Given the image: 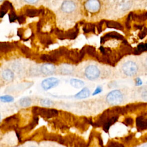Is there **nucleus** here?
<instances>
[{
  "instance_id": "1",
  "label": "nucleus",
  "mask_w": 147,
  "mask_h": 147,
  "mask_svg": "<svg viewBox=\"0 0 147 147\" xmlns=\"http://www.w3.org/2000/svg\"><path fill=\"white\" fill-rule=\"evenodd\" d=\"M121 71L126 77H134L139 74L140 67L136 62L128 60L122 64L121 67Z\"/></svg>"
},
{
  "instance_id": "2",
  "label": "nucleus",
  "mask_w": 147,
  "mask_h": 147,
  "mask_svg": "<svg viewBox=\"0 0 147 147\" xmlns=\"http://www.w3.org/2000/svg\"><path fill=\"white\" fill-rule=\"evenodd\" d=\"M106 102L110 106H117L121 104L125 99L123 92L118 89L110 91L106 96Z\"/></svg>"
},
{
  "instance_id": "3",
  "label": "nucleus",
  "mask_w": 147,
  "mask_h": 147,
  "mask_svg": "<svg viewBox=\"0 0 147 147\" xmlns=\"http://www.w3.org/2000/svg\"><path fill=\"white\" fill-rule=\"evenodd\" d=\"M101 75V71L99 67L94 64L87 65L83 72L84 78L89 80L94 81L97 80Z\"/></svg>"
},
{
  "instance_id": "4",
  "label": "nucleus",
  "mask_w": 147,
  "mask_h": 147,
  "mask_svg": "<svg viewBox=\"0 0 147 147\" xmlns=\"http://www.w3.org/2000/svg\"><path fill=\"white\" fill-rule=\"evenodd\" d=\"M60 83L59 79L55 77H48L42 80L41 87L44 91L49 90L57 87Z\"/></svg>"
},
{
  "instance_id": "5",
  "label": "nucleus",
  "mask_w": 147,
  "mask_h": 147,
  "mask_svg": "<svg viewBox=\"0 0 147 147\" xmlns=\"http://www.w3.org/2000/svg\"><path fill=\"white\" fill-rule=\"evenodd\" d=\"M35 109V113H38V114L41 116L44 117L45 118H51L55 116H56L58 114V111L53 109H48L47 107H39L37 108L34 107Z\"/></svg>"
},
{
  "instance_id": "6",
  "label": "nucleus",
  "mask_w": 147,
  "mask_h": 147,
  "mask_svg": "<svg viewBox=\"0 0 147 147\" xmlns=\"http://www.w3.org/2000/svg\"><path fill=\"white\" fill-rule=\"evenodd\" d=\"M41 74L44 76H51L56 72V67L55 65L50 63H46L42 64L40 67Z\"/></svg>"
},
{
  "instance_id": "7",
  "label": "nucleus",
  "mask_w": 147,
  "mask_h": 147,
  "mask_svg": "<svg viewBox=\"0 0 147 147\" xmlns=\"http://www.w3.org/2000/svg\"><path fill=\"white\" fill-rule=\"evenodd\" d=\"M85 9L90 13H96L99 11L100 7L98 0H87L84 3Z\"/></svg>"
},
{
  "instance_id": "8",
  "label": "nucleus",
  "mask_w": 147,
  "mask_h": 147,
  "mask_svg": "<svg viewBox=\"0 0 147 147\" xmlns=\"http://www.w3.org/2000/svg\"><path fill=\"white\" fill-rule=\"evenodd\" d=\"M60 9L64 13H71L76 9V4L73 1L66 0L62 3Z\"/></svg>"
},
{
  "instance_id": "9",
  "label": "nucleus",
  "mask_w": 147,
  "mask_h": 147,
  "mask_svg": "<svg viewBox=\"0 0 147 147\" xmlns=\"http://www.w3.org/2000/svg\"><path fill=\"white\" fill-rule=\"evenodd\" d=\"M58 72L59 74L63 75H71L75 72V68L71 64H63L59 66Z\"/></svg>"
},
{
  "instance_id": "10",
  "label": "nucleus",
  "mask_w": 147,
  "mask_h": 147,
  "mask_svg": "<svg viewBox=\"0 0 147 147\" xmlns=\"http://www.w3.org/2000/svg\"><path fill=\"white\" fill-rule=\"evenodd\" d=\"M91 94V91L90 89L87 87H84L82 88L81 90H80L78 92H77L74 97L75 99H86L90 96Z\"/></svg>"
},
{
  "instance_id": "11",
  "label": "nucleus",
  "mask_w": 147,
  "mask_h": 147,
  "mask_svg": "<svg viewBox=\"0 0 147 147\" xmlns=\"http://www.w3.org/2000/svg\"><path fill=\"white\" fill-rule=\"evenodd\" d=\"M1 76L5 81L11 82L14 79L15 75L13 71L10 69L6 68L2 71Z\"/></svg>"
},
{
  "instance_id": "12",
  "label": "nucleus",
  "mask_w": 147,
  "mask_h": 147,
  "mask_svg": "<svg viewBox=\"0 0 147 147\" xmlns=\"http://www.w3.org/2000/svg\"><path fill=\"white\" fill-rule=\"evenodd\" d=\"M70 85L75 88H81L84 86V82L80 79L76 78H72L69 80Z\"/></svg>"
},
{
  "instance_id": "13",
  "label": "nucleus",
  "mask_w": 147,
  "mask_h": 147,
  "mask_svg": "<svg viewBox=\"0 0 147 147\" xmlns=\"http://www.w3.org/2000/svg\"><path fill=\"white\" fill-rule=\"evenodd\" d=\"M18 103L20 104V106L22 107H29L32 103V99L28 96H25L21 98L19 101Z\"/></svg>"
},
{
  "instance_id": "14",
  "label": "nucleus",
  "mask_w": 147,
  "mask_h": 147,
  "mask_svg": "<svg viewBox=\"0 0 147 147\" xmlns=\"http://www.w3.org/2000/svg\"><path fill=\"white\" fill-rule=\"evenodd\" d=\"M40 105L44 107H50L53 105V102L48 98H43L40 100Z\"/></svg>"
},
{
  "instance_id": "15",
  "label": "nucleus",
  "mask_w": 147,
  "mask_h": 147,
  "mask_svg": "<svg viewBox=\"0 0 147 147\" xmlns=\"http://www.w3.org/2000/svg\"><path fill=\"white\" fill-rule=\"evenodd\" d=\"M40 59L48 62L54 63L57 61V58L52 55H42L40 56Z\"/></svg>"
},
{
  "instance_id": "16",
  "label": "nucleus",
  "mask_w": 147,
  "mask_h": 147,
  "mask_svg": "<svg viewBox=\"0 0 147 147\" xmlns=\"http://www.w3.org/2000/svg\"><path fill=\"white\" fill-rule=\"evenodd\" d=\"M14 98L10 95H4L0 96V101L3 103H11L13 102Z\"/></svg>"
},
{
  "instance_id": "17",
  "label": "nucleus",
  "mask_w": 147,
  "mask_h": 147,
  "mask_svg": "<svg viewBox=\"0 0 147 147\" xmlns=\"http://www.w3.org/2000/svg\"><path fill=\"white\" fill-rule=\"evenodd\" d=\"M140 95H141V98L143 100L147 101V87H144L142 88L141 91Z\"/></svg>"
},
{
  "instance_id": "18",
  "label": "nucleus",
  "mask_w": 147,
  "mask_h": 147,
  "mask_svg": "<svg viewBox=\"0 0 147 147\" xmlns=\"http://www.w3.org/2000/svg\"><path fill=\"white\" fill-rule=\"evenodd\" d=\"M38 14V11L34 9H28L26 11V14L29 16L33 17Z\"/></svg>"
},
{
  "instance_id": "19",
  "label": "nucleus",
  "mask_w": 147,
  "mask_h": 147,
  "mask_svg": "<svg viewBox=\"0 0 147 147\" xmlns=\"http://www.w3.org/2000/svg\"><path fill=\"white\" fill-rule=\"evenodd\" d=\"M145 51H147V44H142L138 46V48H137L138 52H142Z\"/></svg>"
},
{
  "instance_id": "20",
  "label": "nucleus",
  "mask_w": 147,
  "mask_h": 147,
  "mask_svg": "<svg viewBox=\"0 0 147 147\" xmlns=\"http://www.w3.org/2000/svg\"><path fill=\"white\" fill-rule=\"evenodd\" d=\"M102 91V87L101 86H98L95 88V89L94 91L93 92V93L92 94V95H96L97 94H100Z\"/></svg>"
},
{
  "instance_id": "21",
  "label": "nucleus",
  "mask_w": 147,
  "mask_h": 147,
  "mask_svg": "<svg viewBox=\"0 0 147 147\" xmlns=\"http://www.w3.org/2000/svg\"><path fill=\"white\" fill-rule=\"evenodd\" d=\"M142 81L141 79V78L139 77H137L135 79V85L137 86H139L142 85Z\"/></svg>"
},
{
  "instance_id": "22",
  "label": "nucleus",
  "mask_w": 147,
  "mask_h": 147,
  "mask_svg": "<svg viewBox=\"0 0 147 147\" xmlns=\"http://www.w3.org/2000/svg\"><path fill=\"white\" fill-rule=\"evenodd\" d=\"M25 2L29 4H34L38 2L39 0H24Z\"/></svg>"
},
{
  "instance_id": "23",
  "label": "nucleus",
  "mask_w": 147,
  "mask_h": 147,
  "mask_svg": "<svg viewBox=\"0 0 147 147\" xmlns=\"http://www.w3.org/2000/svg\"><path fill=\"white\" fill-rule=\"evenodd\" d=\"M142 65H143V67L145 69V70L147 71V57L144 60Z\"/></svg>"
},
{
  "instance_id": "24",
  "label": "nucleus",
  "mask_w": 147,
  "mask_h": 147,
  "mask_svg": "<svg viewBox=\"0 0 147 147\" xmlns=\"http://www.w3.org/2000/svg\"><path fill=\"white\" fill-rule=\"evenodd\" d=\"M6 13V11L5 10H3L2 9H0V18L2 17Z\"/></svg>"
},
{
  "instance_id": "25",
  "label": "nucleus",
  "mask_w": 147,
  "mask_h": 147,
  "mask_svg": "<svg viewBox=\"0 0 147 147\" xmlns=\"http://www.w3.org/2000/svg\"><path fill=\"white\" fill-rule=\"evenodd\" d=\"M17 19L18 20V21H19L20 23L23 22H24V17L22 16H20V17H18Z\"/></svg>"
},
{
  "instance_id": "26",
  "label": "nucleus",
  "mask_w": 147,
  "mask_h": 147,
  "mask_svg": "<svg viewBox=\"0 0 147 147\" xmlns=\"http://www.w3.org/2000/svg\"><path fill=\"white\" fill-rule=\"evenodd\" d=\"M28 147H38V146L36 145H30Z\"/></svg>"
},
{
  "instance_id": "27",
  "label": "nucleus",
  "mask_w": 147,
  "mask_h": 147,
  "mask_svg": "<svg viewBox=\"0 0 147 147\" xmlns=\"http://www.w3.org/2000/svg\"><path fill=\"white\" fill-rule=\"evenodd\" d=\"M141 147H147V144H145L143 145Z\"/></svg>"
},
{
  "instance_id": "28",
  "label": "nucleus",
  "mask_w": 147,
  "mask_h": 147,
  "mask_svg": "<svg viewBox=\"0 0 147 147\" xmlns=\"http://www.w3.org/2000/svg\"><path fill=\"white\" fill-rule=\"evenodd\" d=\"M1 116L0 115V122H1Z\"/></svg>"
},
{
  "instance_id": "29",
  "label": "nucleus",
  "mask_w": 147,
  "mask_h": 147,
  "mask_svg": "<svg viewBox=\"0 0 147 147\" xmlns=\"http://www.w3.org/2000/svg\"><path fill=\"white\" fill-rule=\"evenodd\" d=\"M5 1V0H0V2H2V1Z\"/></svg>"
},
{
  "instance_id": "30",
  "label": "nucleus",
  "mask_w": 147,
  "mask_h": 147,
  "mask_svg": "<svg viewBox=\"0 0 147 147\" xmlns=\"http://www.w3.org/2000/svg\"><path fill=\"white\" fill-rule=\"evenodd\" d=\"M146 83H147V82H146Z\"/></svg>"
},
{
  "instance_id": "31",
  "label": "nucleus",
  "mask_w": 147,
  "mask_h": 147,
  "mask_svg": "<svg viewBox=\"0 0 147 147\" xmlns=\"http://www.w3.org/2000/svg\"><path fill=\"white\" fill-rule=\"evenodd\" d=\"M19 147H20V146H19Z\"/></svg>"
}]
</instances>
